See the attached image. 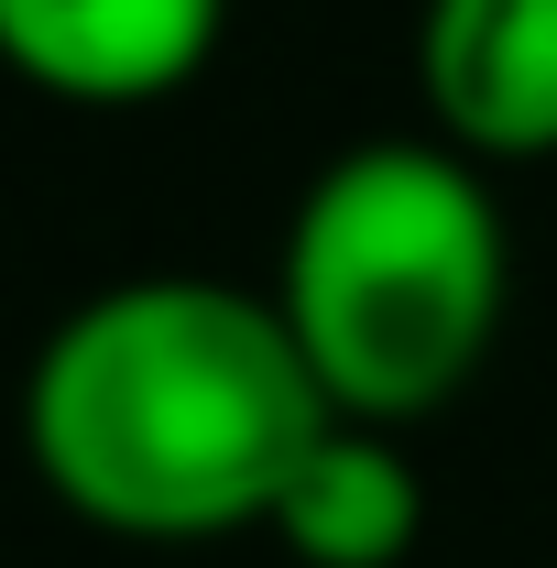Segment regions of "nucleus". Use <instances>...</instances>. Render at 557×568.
Segmentation results:
<instances>
[{
    "label": "nucleus",
    "mask_w": 557,
    "mask_h": 568,
    "mask_svg": "<svg viewBox=\"0 0 557 568\" xmlns=\"http://www.w3.org/2000/svg\"><path fill=\"white\" fill-rule=\"evenodd\" d=\"M328 426L340 416L295 361L274 295H241L219 274L99 284L22 372L33 481L142 547L274 525L295 459Z\"/></svg>",
    "instance_id": "obj_1"
},
{
    "label": "nucleus",
    "mask_w": 557,
    "mask_h": 568,
    "mask_svg": "<svg viewBox=\"0 0 557 568\" xmlns=\"http://www.w3.org/2000/svg\"><path fill=\"white\" fill-rule=\"evenodd\" d=\"M514 241L482 164L448 142H350L306 175L274 252V317L340 426L437 416L503 328Z\"/></svg>",
    "instance_id": "obj_2"
},
{
    "label": "nucleus",
    "mask_w": 557,
    "mask_h": 568,
    "mask_svg": "<svg viewBox=\"0 0 557 568\" xmlns=\"http://www.w3.org/2000/svg\"><path fill=\"white\" fill-rule=\"evenodd\" d=\"M416 88L437 142L470 164L557 153V0H426Z\"/></svg>",
    "instance_id": "obj_3"
},
{
    "label": "nucleus",
    "mask_w": 557,
    "mask_h": 568,
    "mask_svg": "<svg viewBox=\"0 0 557 568\" xmlns=\"http://www.w3.org/2000/svg\"><path fill=\"white\" fill-rule=\"evenodd\" d=\"M230 0H0V67L77 110L175 99L219 55Z\"/></svg>",
    "instance_id": "obj_4"
},
{
    "label": "nucleus",
    "mask_w": 557,
    "mask_h": 568,
    "mask_svg": "<svg viewBox=\"0 0 557 568\" xmlns=\"http://www.w3.org/2000/svg\"><path fill=\"white\" fill-rule=\"evenodd\" d=\"M274 536L295 568H405L426 536V481L383 426H328L284 481Z\"/></svg>",
    "instance_id": "obj_5"
}]
</instances>
